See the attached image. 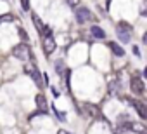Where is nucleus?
Segmentation results:
<instances>
[{
    "mask_svg": "<svg viewBox=\"0 0 147 134\" xmlns=\"http://www.w3.org/2000/svg\"><path fill=\"white\" fill-rule=\"evenodd\" d=\"M64 70H66L64 61H62V59H57V61H55V72H57V75L64 77Z\"/></svg>",
    "mask_w": 147,
    "mask_h": 134,
    "instance_id": "nucleus-13",
    "label": "nucleus"
},
{
    "mask_svg": "<svg viewBox=\"0 0 147 134\" xmlns=\"http://www.w3.org/2000/svg\"><path fill=\"white\" fill-rule=\"evenodd\" d=\"M111 7V0H106V9H109Z\"/></svg>",
    "mask_w": 147,
    "mask_h": 134,
    "instance_id": "nucleus-20",
    "label": "nucleus"
},
{
    "mask_svg": "<svg viewBox=\"0 0 147 134\" xmlns=\"http://www.w3.org/2000/svg\"><path fill=\"white\" fill-rule=\"evenodd\" d=\"M18 35H19L24 42H28V40H30V37H28V33H26V30H24V28H18Z\"/></svg>",
    "mask_w": 147,
    "mask_h": 134,
    "instance_id": "nucleus-15",
    "label": "nucleus"
},
{
    "mask_svg": "<svg viewBox=\"0 0 147 134\" xmlns=\"http://www.w3.org/2000/svg\"><path fill=\"white\" fill-rule=\"evenodd\" d=\"M135 110H137V113H138V117L144 120V118H147V110H145V105L142 103V101H137V99H126Z\"/></svg>",
    "mask_w": 147,
    "mask_h": 134,
    "instance_id": "nucleus-7",
    "label": "nucleus"
},
{
    "mask_svg": "<svg viewBox=\"0 0 147 134\" xmlns=\"http://www.w3.org/2000/svg\"><path fill=\"white\" fill-rule=\"evenodd\" d=\"M31 21H33V25L38 28V31H40V35H42V37H52V28H50L49 25L42 23V19H40L35 12L31 14Z\"/></svg>",
    "mask_w": 147,
    "mask_h": 134,
    "instance_id": "nucleus-4",
    "label": "nucleus"
},
{
    "mask_svg": "<svg viewBox=\"0 0 147 134\" xmlns=\"http://www.w3.org/2000/svg\"><path fill=\"white\" fill-rule=\"evenodd\" d=\"M21 9L23 11H30V0H21Z\"/></svg>",
    "mask_w": 147,
    "mask_h": 134,
    "instance_id": "nucleus-17",
    "label": "nucleus"
},
{
    "mask_svg": "<svg viewBox=\"0 0 147 134\" xmlns=\"http://www.w3.org/2000/svg\"><path fill=\"white\" fill-rule=\"evenodd\" d=\"M90 35H92L94 38H99V40L106 38V31H104L100 26H97V25H92V28H90Z\"/></svg>",
    "mask_w": 147,
    "mask_h": 134,
    "instance_id": "nucleus-11",
    "label": "nucleus"
},
{
    "mask_svg": "<svg viewBox=\"0 0 147 134\" xmlns=\"http://www.w3.org/2000/svg\"><path fill=\"white\" fill-rule=\"evenodd\" d=\"M26 73H28V75H31V79L35 80L36 87H42V72L36 68V66H35L33 70H31V68H26Z\"/></svg>",
    "mask_w": 147,
    "mask_h": 134,
    "instance_id": "nucleus-9",
    "label": "nucleus"
},
{
    "mask_svg": "<svg viewBox=\"0 0 147 134\" xmlns=\"http://www.w3.org/2000/svg\"><path fill=\"white\" fill-rule=\"evenodd\" d=\"M131 51H133V54H135L137 57H140V49H138L137 45H133V47H131Z\"/></svg>",
    "mask_w": 147,
    "mask_h": 134,
    "instance_id": "nucleus-19",
    "label": "nucleus"
},
{
    "mask_svg": "<svg viewBox=\"0 0 147 134\" xmlns=\"http://www.w3.org/2000/svg\"><path fill=\"white\" fill-rule=\"evenodd\" d=\"M131 33H133V28H131L130 23H126V21L118 23V26H116V37H118V40L121 44H128L131 40Z\"/></svg>",
    "mask_w": 147,
    "mask_h": 134,
    "instance_id": "nucleus-1",
    "label": "nucleus"
},
{
    "mask_svg": "<svg viewBox=\"0 0 147 134\" xmlns=\"http://www.w3.org/2000/svg\"><path fill=\"white\" fill-rule=\"evenodd\" d=\"M30 54H31V51H30V45H28L26 42H21V44H18V45L12 49V56H14L16 59H19V61L30 59Z\"/></svg>",
    "mask_w": 147,
    "mask_h": 134,
    "instance_id": "nucleus-2",
    "label": "nucleus"
},
{
    "mask_svg": "<svg viewBox=\"0 0 147 134\" xmlns=\"http://www.w3.org/2000/svg\"><path fill=\"white\" fill-rule=\"evenodd\" d=\"M83 110L87 111L88 117H97V115H99V108H97L95 105H88V103H87V105L83 106Z\"/></svg>",
    "mask_w": 147,
    "mask_h": 134,
    "instance_id": "nucleus-12",
    "label": "nucleus"
},
{
    "mask_svg": "<svg viewBox=\"0 0 147 134\" xmlns=\"http://www.w3.org/2000/svg\"><path fill=\"white\" fill-rule=\"evenodd\" d=\"M107 47L113 51L114 56H118V57H123V56H125V49H123L118 42H107Z\"/></svg>",
    "mask_w": 147,
    "mask_h": 134,
    "instance_id": "nucleus-10",
    "label": "nucleus"
},
{
    "mask_svg": "<svg viewBox=\"0 0 147 134\" xmlns=\"http://www.w3.org/2000/svg\"><path fill=\"white\" fill-rule=\"evenodd\" d=\"M52 110L55 111V115H57V118H59V120H62V122H66V113H62V111H59V110H55V106H52Z\"/></svg>",
    "mask_w": 147,
    "mask_h": 134,
    "instance_id": "nucleus-16",
    "label": "nucleus"
},
{
    "mask_svg": "<svg viewBox=\"0 0 147 134\" xmlns=\"http://www.w3.org/2000/svg\"><path fill=\"white\" fill-rule=\"evenodd\" d=\"M64 2H66L69 7H76V5L80 4V0H64Z\"/></svg>",
    "mask_w": 147,
    "mask_h": 134,
    "instance_id": "nucleus-18",
    "label": "nucleus"
},
{
    "mask_svg": "<svg viewBox=\"0 0 147 134\" xmlns=\"http://www.w3.org/2000/svg\"><path fill=\"white\" fill-rule=\"evenodd\" d=\"M55 49H57V44H55L54 37H43V51H45V54L50 56Z\"/></svg>",
    "mask_w": 147,
    "mask_h": 134,
    "instance_id": "nucleus-8",
    "label": "nucleus"
},
{
    "mask_svg": "<svg viewBox=\"0 0 147 134\" xmlns=\"http://www.w3.org/2000/svg\"><path fill=\"white\" fill-rule=\"evenodd\" d=\"M92 12H90V9L88 7H83V5H80V7H76V11H75V19H76V23L78 25H83V23H87V21H92Z\"/></svg>",
    "mask_w": 147,
    "mask_h": 134,
    "instance_id": "nucleus-3",
    "label": "nucleus"
},
{
    "mask_svg": "<svg viewBox=\"0 0 147 134\" xmlns=\"http://www.w3.org/2000/svg\"><path fill=\"white\" fill-rule=\"evenodd\" d=\"M35 105H36V110H40L43 115H47L49 113V105H47V98L40 92V94H36V98H35Z\"/></svg>",
    "mask_w": 147,
    "mask_h": 134,
    "instance_id": "nucleus-6",
    "label": "nucleus"
},
{
    "mask_svg": "<svg viewBox=\"0 0 147 134\" xmlns=\"http://www.w3.org/2000/svg\"><path fill=\"white\" fill-rule=\"evenodd\" d=\"M12 21H14L12 14H2L0 16V23H12Z\"/></svg>",
    "mask_w": 147,
    "mask_h": 134,
    "instance_id": "nucleus-14",
    "label": "nucleus"
},
{
    "mask_svg": "<svg viewBox=\"0 0 147 134\" xmlns=\"http://www.w3.org/2000/svg\"><path fill=\"white\" fill-rule=\"evenodd\" d=\"M130 91L137 96H142L145 92V85H144V80L138 77V75H133L131 80H130Z\"/></svg>",
    "mask_w": 147,
    "mask_h": 134,
    "instance_id": "nucleus-5",
    "label": "nucleus"
}]
</instances>
